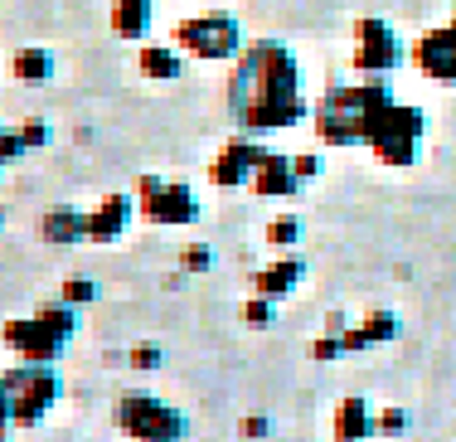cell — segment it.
I'll return each instance as SVG.
<instances>
[{
  "instance_id": "cell-1",
  "label": "cell",
  "mask_w": 456,
  "mask_h": 442,
  "mask_svg": "<svg viewBox=\"0 0 456 442\" xmlns=\"http://www.w3.org/2000/svg\"><path fill=\"white\" fill-rule=\"evenodd\" d=\"M228 117L238 132L267 136L306 122L311 107L301 98V63L281 39H253L228 69Z\"/></svg>"
},
{
  "instance_id": "cell-2",
  "label": "cell",
  "mask_w": 456,
  "mask_h": 442,
  "mask_svg": "<svg viewBox=\"0 0 456 442\" xmlns=\"http://www.w3.org/2000/svg\"><path fill=\"white\" fill-rule=\"evenodd\" d=\"M394 107V88L388 78H360L345 83V88H330L325 98L311 107V127H316L321 146H369V132L374 122Z\"/></svg>"
},
{
  "instance_id": "cell-3",
  "label": "cell",
  "mask_w": 456,
  "mask_h": 442,
  "mask_svg": "<svg viewBox=\"0 0 456 442\" xmlns=\"http://www.w3.org/2000/svg\"><path fill=\"white\" fill-rule=\"evenodd\" d=\"M73 331H78V307H69V301H45L35 316L5 321V326H0V340H5L25 364H53L69 350Z\"/></svg>"
},
{
  "instance_id": "cell-4",
  "label": "cell",
  "mask_w": 456,
  "mask_h": 442,
  "mask_svg": "<svg viewBox=\"0 0 456 442\" xmlns=\"http://www.w3.org/2000/svg\"><path fill=\"white\" fill-rule=\"evenodd\" d=\"M422 136H428V117H422V107L394 102L374 122V132H369V156H374L379 166L408 170V166H418V156H422Z\"/></svg>"
},
{
  "instance_id": "cell-5",
  "label": "cell",
  "mask_w": 456,
  "mask_h": 442,
  "mask_svg": "<svg viewBox=\"0 0 456 442\" xmlns=\"http://www.w3.org/2000/svg\"><path fill=\"white\" fill-rule=\"evenodd\" d=\"M10 404H15V428H35L45 423V413L63 398V380L53 374V364H25L20 360L15 370L0 374Z\"/></svg>"
},
{
  "instance_id": "cell-6",
  "label": "cell",
  "mask_w": 456,
  "mask_h": 442,
  "mask_svg": "<svg viewBox=\"0 0 456 442\" xmlns=\"http://www.w3.org/2000/svg\"><path fill=\"white\" fill-rule=\"evenodd\" d=\"M136 214L156 229H184L200 224V195L184 180H166V176H141L136 180Z\"/></svg>"
},
{
  "instance_id": "cell-7",
  "label": "cell",
  "mask_w": 456,
  "mask_h": 442,
  "mask_svg": "<svg viewBox=\"0 0 456 442\" xmlns=\"http://www.w3.org/2000/svg\"><path fill=\"white\" fill-rule=\"evenodd\" d=\"M175 45L180 53L190 59H209V63H224V59H238L243 53V29L228 10H204V15H190L175 25Z\"/></svg>"
},
{
  "instance_id": "cell-8",
  "label": "cell",
  "mask_w": 456,
  "mask_h": 442,
  "mask_svg": "<svg viewBox=\"0 0 456 442\" xmlns=\"http://www.w3.org/2000/svg\"><path fill=\"white\" fill-rule=\"evenodd\" d=\"M117 428L132 442H184V413L156 394H122L117 398Z\"/></svg>"
},
{
  "instance_id": "cell-9",
  "label": "cell",
  "mask_w": 456,
  "mask_h": 442,
  "mask_svg": "<svg viewBox=\"0 0 456 442\" xmlns=\"http://www.w3.org/2000/svg\"><path fill=\"white\" fill-rule=\"evenodd\" d=\"M354 73L360 78H388V73L403 63V39L394 35V25L388 20H354V53H350Z\"/></svg>"
},
{
  "instance_id": "cell-10",
  "label": "cell",
  "mask_w": 456,
  "mask_h": 442,
  "mask_svg": "<svg viewBox=\"0 0 456 442\" xmlns=\"http://www.w3.org/2000/svg\"><path fill=\"white\" fill-rule=\"evenodd\" d=\"M263 156H267V146L257 142V136L238 132V136H228V142L214 151L209 180H214L219 190H238V185H248V180H253V170L263 166Z\"/></svg>"
},
{
  "instance_id": "cell-11",
  "label": "cell",
  "mask_w": 456,
  "mask_h": 442,
  "mask_svg": "<svg viewBox=\"0 0 456 442\" xmlns=\"http://www.w3.org/2000/svg\"><path fill=\"white\" fill-rule=\"evenodd\" d=\"M408 59H412V69L422 73V78H432V83H456V20L452 25H437V29H428V35H418V45L408 49Z\"/></svg>"
},
{
  "instance_id": "cell-12",
  "label": "cell",
  "mask_w": 456,
  "mask_h": 442,
  "mask_svg": "<svg viewBox=\"0 0 456 442\" xmlns=\"http://www.w3.org/2000/svg\"><path fill=\"white\" fill-rule=\"evenodd\" d=\"M132 214H136V200L122 195V190H112V195H102L88 214H83V239L88 243H117L126 233V224H132Z\"/></svg>"
},
{
  "instance_id": "cell-13",
  "label": "cell",
  "mask_w": 456,
  "mask_h": 442,
  "mask_svg": "<svg viewBox=\"0 0 456 442\" xmlns=\"http://www.w3.org/2000/svg\"><path fill=\"white\" fill-rule=\"evenodd\" d=\"M248 190H253L257 200H291L301 190V176H297V166H291V156L267 151L263 166L253 170V180H248Z\"/></svg>"
},
{
  "instance_id": "cell-14",
  "label": "cell",
  "mask_w": 456,
  "mask_h": 442,
  "mask_svg": "<svg viewBox=\"0 0 456 442\" xmlns=\"http://www.w3.org/2000/svg\"><path fill=\"white\" fill-rule=\"evenodd\" d=\"M301 277H306V263H301L297 253H277L267 267H257V273H253V292L257 297H273V301H287L301 287Z\"/></svg>"
},
{
  "instance_id": "cell-15",
  "label": "cell",
  "mask_w": 456,
  "mask_h": 442,
  "mask_svg": "<svg viewBox=\"0 0 456 442\" xmlns=\"http://www.w3.org/2000/svg\"><path fill=\"white\" fill-rule=\"evenodd\" d=\"M330 433H335V442H369V438H379V413L364 404L360 394H350V398L335 404Z\"/></svg>"
},
{
  "instance_id": "cell-16",
  "label": "cell",
  "mask_w": 456,
  "mask_h": 442,
  "mask_svg": "<svg viewBox=\"0 0 456 442\" xmlns=\"http://www.w3.org/2000/svg\"><path fill=\"white\" fill-rule=\"evenodd\" d=\"M107 25H112L117 39H132V45H141V39L151 35V25H156V5H151V0H112Z\"/></svg>"
},
{
  "instance_id": "cell-17",
  "label": "cell",
  "mask_w": 456,
  "mask_h": 442,
  "mask_svg": "<svg viewBox=\"0 0 456 442\" xmlns=\"http://www.w3.org/2000/svg\"><path fill=\"white\" fill-rule=\"evenodd\" d=\"M136 73L151 83H175L184 73V59H180V45H141L136 49Z\"/></svg>"
},
{
  "instance_id": "cell-18",
  "label": "cell",
  "mask_w": 456,
  "mask_h": 442,
  "mask_svg": "<svg viewBox=\"0 0 456 442\" xmlns=\"http://www.w3.org/2000/svg\"><path fill=\"white\" fill-rule=\"evenodd\" d=\"M83 214L88 209H73V204H59V209H49L45 214V224H39V233H45L49 243H88L83 239Z\"/></svg>"
},
{
  "instance_id": "cell-19",
  "label": "cell",
  "mask_w": 456,
  "mask_h": 442,
  "mask_svg": "<svg viewBox=\"0 0 456 442\" xmlns=\"http://www.w3.org/2000/svg\"><path fill=\"white\" fill-rule=\"evenodd\" d=\"M10 78L15 83H49L53 78V53L29 45V49H15V59H10Z\"/></svg>"
},
{
  "instance_id": "cell-20",
  "label": "cell",
  "mask_w": 456,
  "mask_h": 442,
  "mask_svg": "<svg viewBox=\"0 0 456 442\" xmlns=\"http://www.w3.org/2000/svg\"><path fill=\"white\" fill-rule=\"evenodd\" d=\"M263 239H267L273 253H291V248L301 243V219H297V214H277V219H267Z\"/></svg>"
},
{
  "instance_id": "cell-21",
  "label": "cell",
  "mask_w": 456,
  "mask_h": 442,
  "mask_svg": "<svg viewBox=\"0 0 456 442\" xmlns=\"http://www.w3.org/2000/svg\"><path fill=\"white\" fill-rule=\"evenodd\" d=\"M238 321H243V326H253V331H267L277 321V301L273 297H248L243 307H238Z\"/></svg>"
},
{
  "instance_id": "cell-22",
  "label": "cell",
  "mask_w": 456,
  "mask_h": 442,
  "mask_svg": "<svg viewBox=\"0 0 456 442\" xmlns=\"http://www.w3.org/2000/svg\"><path fill=\"white\" fill-rule=\"evenodd\" d=\"M354 326L364 331L369 345H388V340L398 336V316H394V311H369L364 321H354Z\"/></svg>"
},
{
  "instance_id": "cell-23",
  "label": "cell",
  "mask_w": 456,
  "mask_h": 442,
  "mask_svg": "<svg viewBox=\"0 0 456 442\" xmlns=\"http://www.w3.org/2000/svg\"><path fill=\"white\" fill-rule=\"evenodd\" d=\"M97 297H102V287L93 277H63V287H59V301H69V307H88Z\"/></svg>"
},
{
  "instance_id": "cell-24",
  "label": "cell",
  "mask_w": 456,
  "mask_h": 442,
  "mask_svg": "<svg viewBox=\"0 0 456 442\" xmlns=\"http://www.w3.org/2000/svg\"><path fill=\"white\" fill-rule=\"evenodd\" d=\"M214 263H219V253H214L209 243H190V248L180 253V267H184V273H209Z\"/></svg>"
},
{
  "instance_id": "cell-25",
  "label": "cell",
  "mask_w": 456,
  "mask_h": 442,
  "mask_svg": "<svg viewBox=\"0 0 456 442\" xmlns=\"http://www.w3.org/2000/svg\"><path fill=\"white\" fill-rule=\"evenodd\" d=\"M408 423V408H379V438H403Z\"/></svg>"
},
{
  "instance_id": "cell-26",
  "label": "cell",
  "mask_w": 456,
  "mask_h": 442,
  "mask_svg": "<svg viewBox=\"0 0 456 442\" xmlns=\"http://www.w3.org/2000/svg\"><path fill=\"white\" fill-rule=\"evenodd\" d=\"M345 355V340L335 336V331H325V336L311 340V360H340Z\"/></svg>"
},
{
  "instance_id": "cell-27",
  "label": "cell",
  "mask_w": 456,
  "mask_h": 442,
  "mask_svg": "<svg viewBox=\"0 0 456 442\" xmlns=\"http://www.w3.org/2000/svg\"><path fill=\"white\" fill-rule=\"evenodd\" d=\"M15 132H20V142H25L29 151H39V146H45V142H49V127H45V122H39V117H25V122H20V127H15Z\"/></svg>"
},
{
  "instance_id": "cell-28",
  "label": "cell",
  "mask_w": 456,
  "mask_h": 442,
  "mask_svg": "<svg viewBox=\"0 0 456 442\" xmlns=\"http://www.w3.org/2000/svg\"><path fill=\"white\" fill-rule=\"evenodd\" d=\"M25 142H20V132H15V127H0V166H5V160H20V156H25Z\"/></svg>"
},
{
  "instance_id": "cell-29",
  "label": "cell",
  "mask_w": 456,
  "mask_h": 442,
  "mask_svg": "<svg viewBox=\"0 0 456 442\" xmlns=\"http://www.w3.org/2000/svg\"><path fill=\"white\" fill-rule=\"evenodd\" d=\"M132 370H160V345H151V340L132 345Z\"/></svg>"
},
{
  "instance_id": "cell-30",
  "label": "cell",
  "mask_w": 456,
  "mask_h": 442,
  "mask_svg": "<svg viewBox=\"0 0 456 442\" xmlns=\"http://www.w3.org/2000/svg\"><path fill=\"white\" fill-rule=\"evenodd\" d=\"M267 433H273V418H263V413H248L243 423H238V438H248V442H257Z\"/></svg>"
},
{
  "instance_id": "cell-31",
  "label": "cell",
  "mask_w": 456,
  "mask_h": 442,
  "mask_svg": "<svg viewBox=\"0 0 456 442\" xmlns=\"http://www.w3.org/2000/svg\"><path fill=\"white\" fill-rule=\"evenodd\" d=\"M291 166H297L301 185H311V180L321 176V156H316V151H306V156H291Z\"/></svg>"
},
{
  "instance_id": "cell-32",
  "label": "cell",
  "mask_w": 456,
  "mask_h": 442,
  "mask_svg": "<svg viewBox=\"0 0 456 442\" xmlns=\"http://www.w3.org/2000/svg\"><path fill=\"white\" fill-rule=\"evenodd\" d=\"M10 428H15V404H10L5 384H0V433H10Z\"/></svg>"
},
{
  "instance_id": "cell-33",
  "label": "cell",
  "mask_w": 456,
  "mask_h": 442,
  "mask_svg": "<svg viewBox=\"0 0 456 442\" xmlns=\"http://www.w3.org/2000/svg\"><path fill=\"white\" fill-rule=\"evenodd\" d=\"M0 442H5V433H0Z\"/></svg>"
}]
</instances>
